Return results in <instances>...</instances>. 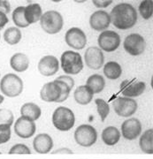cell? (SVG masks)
Instances as JSON below:
<instances>
[{"label":"cell","mask_w":153,"mask_h":159,"mask_svg":"<svg viewBox=\"0 0 153 159\" xmlns=\"http://www.w3.org/2000/svg\"><path fill=\"white\" fill-rule=\"evenodd\" d=\"M109 15L114 27L121 30L131 29L137 22V11L128 3H119L116 5Z\"/></svg>","instance_id":"cell-1"},{"label":"cell","mask_w":153,"mask_h":159,"mask_svg":"<svg viewBox=\"0 0 153 159\" xmlns=\"http://www.w3.org/2000/svg\"><path fill=\"white\" fill-rule=\"evenodd\" d=\"M70 91L65 82L55 80L44 85L40 91V97L47 102H62L67 99Z\"/></svg>","instance_id":"cell-2"},{"label":"cell","mask_w":153,"mask_h":159,"mask_svg":"<svg viewBox=\"0 0 153 159\" xmlns=\"http://www.w3.org/2000/svg\"><path fill=\"white\" fill-rule=\"evenodd\" d=\"M75 123V117L71 109L59 106L52 114V124L58 131L67 132L72 129Z\"/></svg>","instance_id":"cell-3"},{"label":"cell","mask_w":153,"mask_h":159,"mask_svg":"<svg viewBox=\"0 0 153 159\" xmlns=\"http://www.w3.org/2000/svg\"><path fill=\"white\" fill-rule=\"evenodd\" d=\"M42 29L50 34H55L60 32L64 25L62 15L57 11L51 10L45 11L40 19Z\"/></svg>","instance_id":"cell-4"},{"label":"cell","mask_w":153,"mask_h":159,"mask_svg":"<svg viewBox=\"0 0 153 159\" xmlns=\"http://www.w3.org/2000/svg\"><path fill=\"white\" fill-rule=\"evenodd\" d=\"M61 67L65 74L76 75L83 69V61L81 54L72 51H65L60 57Z\"/></svg>","instance_id":"cell-5"},{"label":"cell","mask_w":153,"mask_h":159,"mask_svg":"<svg viewBox=\"0 0 153 159\" xmlns=\"http://www.w3.org/2000/svg\"><path fill=\"white\" fill-rule=\"evenodd\" d=\"M0 89L6 97H18L23 91L22 80L14 74H6L0 81Z\"/></svg>","instance_id":"cell-6"},{"label":"cell","mask_w":153,"mask_h":159,"mask_svg":"<svg viewBox=\"0 0 153 159\" xmlns=\"http://www.w3.org/2000/svg\"><path fill=\"white\" fill-rule=\"evenodd\" d=\"M74 140L81 147H91L97 140V132L92 125H81L74 131Z\"/></svg>","instance_id":"cell-7"},{"label":"cell","mask_w":153,"mask_h":159,"mask_svg":"<svg viewBox=\"0 0 153 159\" xmlns=\"http://www.w3.org/2000/svg\"><path fill=\"white\" fill-rule=\"evenodd\" d=\"M113 107L117 115L123 118H128L136 112L137 102L133 98L118 97L113 102Z\"/></svg>","instance_id":"cell-8"},{"label":"cell","mask_w":153,"mask_h":159,"mask_svg":"<svg viewBox=\"0 0 153 159\" xmlns=\"http://www.w3.org/2000/svg\"><path fill=\"white\" fill-rule=\"evenodd\" d=\"M97 43L101 51L113 52L120 45V36L113 30H104L99 34Z\"/></svg>","instance_id":"cell-9"},{"label":"cell","mask_w":153,"mask_h":159,"mask_svg":"<svg viewBox=\"0 0 153 159\" xmlns=\"http://www.w3.org/2000/svg\"><path fill=\"white\" fill-rule=\"evenodd\" d=\"M123 47L131 56H139L145 51L146 42L141 34H130L125 38Z\"/></svg>","instance_id":"cell-10"},{"label":"cell","mask_w":153,"mask_h":159,"mask_svg":"<svg viewBox=\"0 0 153 159\" xmlns=\"http://www.w3.org/2000/svg\"><path fill=\"white\" fill-rule=\"evenodd\" d=\"M146 84L136 79L125 80L120 83V92L125 97L133 98L141 96L145 91Z\"/></svg>","instance_id":"cell-11"},{"label":"cell","mask_w":153,"mask_h":159,"mask_svg":"<svg viewBox=\"0 0 153 159\" xmlns=\"http://www.w3.org/2000/svg\"><path fill=\"white\" fill-rule=\"evenodd\" d=\"M65 41L68 46L74 50H82L87 43V36L79 28H72L67 31Z\"/></svg>","instance_id":"cell-12"},{"label":"cell","mask_w":153,"mask_h":159,"mask_svg":"<svg viewBox=\"0 0 153 159\" xmlns=\"http://www.w3.org/2000/svg\"><path fill=\"white\" fill-rule=\"evenodd\" d=\"M84 60L86 66L90 69L98 70L103 66L104 62V57L103 51L96 46L90 47L84 53Z\"/></svg>","instance_id":"cell-13"},{"label":"cell","mask_w":153,"mask_h":159,"mask_svg":"<svg viewBox=\"0 0 153 159\" xmlns=\"http://www.w3.org/2000/svg\"><path fill=\"white\" fill-rule=\"evenodd\" d=\"M35 131L36 125L35 124V121H32L22 116L20 117L14 124V132L16 135L22 139H28L32 137L35 134Z\"/></svg>","instance_id":"cell-14"},{"label":"cell","mask_w":153,"mask_h":159,"mask_svg":"<svg viewBox=\"0 0 153 159\" xmlns=\"http://www.w3.org/2000/svg\"><path fill=\"white\" fill-rule=\"evenodd\" d=\"M142 133V124L139 119L136 118L125 120L121 125V134L126 140H136Z\"/></svg>","instance_id":"cell-15"},{"label":"cell","mask_w":153,"mask_h":159,"mask_svg":"<svg viewBox=\"0 0 153 159\" xmlns=\"http://www.w3.org/2000/svg\"><path fill=\"white\" fill-rule=\"evenodd\" d=\"M59 69V63L56 57L54 56H44L39 60L38 70L40 74L44 76H52L58 73Z\"/></svg>","instance_id":"cell-16"},{"label":"cell","mask_w":153,"mask_h":159,"mask_svg":"<svg viewBox=\"0 0 153 159\" xmlns=\"http://www.w3.org/2000/svg\"><path fill=\"white\" fill-rule=\"evenodd\" d=\"M111 23L110 15L105 11H96L90 18V25L91 29L96 31H104L109 28Z\"/></svg>","instance_id":"cell-17"},{"label":"cell","mask_w":153,"mask_h":159,"mask_svg":"<svg viewBox=\"0 0 153 159\" xmlns=\"http://www.w3.org/2000/svg\"><path fill=\"white\" fill-rule=\"evenodd\" d=\"M33 147L35 152L39 154H47L51 152L53 148V141L49 134H40L33 141Z\"/></svg>","instance_id":"cell-18"},{"label":"cell","mask_w":153,"mask_h":159,"mask_svg":"<svg viewBox=\"0 0 153 159\" xmlns=\"http://www.w3.org/2000/svg\"><path fill=\"white\" fill-rule=\"evenodd\" d=\"M10 66L15 72L22 73L25 72L29 66V57L21 52L15 53L12 55L10 59Z\"/></svg>","instance_id":"cell-19"},{"label":"cell","mask_w":153,"mask_h":159,"mask_svg":"<svg viewBox=\"0 0 153 159\" xmlns=\"http://www.w3.org/2000/svg\"><path fill=\"white\" fill-rule=\"evenodd\" d=\"M94 93L86 85L79 86L74 93V100L81 105H87L92 101Z\"/></svg>","instance_id":"cell-20"},{"label":"cell","mask_w":153,"mask_h":159,"mask_svg":"<svg viewBox=\"0 0 153 159\" xmlns=\"http://www.w3.org/2000/svg\"><path fill=\"white\" fill-rule=\"evenodd\" d=\"M42 15H43V11L39 4H30L25 7L24 16L26 21L29 25L34 24L40 20Z\"/></svg>","instance_id":"cell-21"},{"label":"cell","mask_w":153,"mask_h":159,"mask_svg":"<svg viewBox=\"0 0 153 159\" xmlns=\"http://www.w3.org/2000/svg\"><path fill=\"white\" fill-rule=\"evenodd\" d=\"M102 140L107 146H114L120 139V132L115 126H107L102 132Z\"/></svg>","instance_id":"cell-22"},{"label":"cell","mask_w":153,"mask_h":159,"mask_svg":"<svg viewBox=\"0 0 153 159\" xmlns=\"http://www.w3.org/2000/svg\"><path fill=\"white\" fill-rule=\"evenodd\" d=\"M21 114L22 117L35 121L41 117L42 111L39 106L34 102H26L21 108Z\"/></svg>","instance_id":"cell-23"},{"label":"cell","mask_w":153,"mask_h":159,"mask_svg":"<svg viewBox=\"0 0 153 159\" xmlns=\"http://www.w3.org/2000/svg\"><path fill=\"white\" fill-rule=\"evenodd\" d=\"M86 86H88L94 94H98L104 90L105 87V80L100 74H92L87 80Z\"/></svg>","instance_id":"cell-24"},{"label":"cell","mask_w":153,"mask_h":159,"mask_svg":"<svg viewBox=\"0 0 153 159\" xmlns=\"http://www.w3.org/2000/svg\"><path fill=\"white\" fill-rule=\"evenodd\" d=\"M140 148L142 152L146 154H153V129L146 130L140 138Z\"/></svg>","instance_id":"cell-25"},{"label":"cell","mask_w":153,"mask_h":159,"mask_svg":"<svg viewBox=\"0 0 153 159\" xmlns=\"http://www.w3.org/2000/svg\"><path fill=\"white\" fill-rule=\"evenodd\" d=\"M104 74L109 80H117L122 74V68L119 63L110 61L104 66Z\"/></svg>","instance_id":"cell-26"},{"label":"cell","mask_w":153,"mask_h":159,"mask_svg":"<svg viewBox=\"0 0 153 159\" xmlns=\"http://www.w3.org/2000/svg\"><path fill=\"white\" fill-rule=\"evenodd\" d=\"M21 37L22 34L21 30L15 27H11L7 29L4 33V39L10 45H15L19 43L21 40Z\"/></svg>","instance_id":"cell-27"},{"label":"cell","mask_w":153,"mask_h":159,"mask_svg":"<svg viewBox=\"0 0 153 159\" xmlns=\"http://www.w3.org/2000/svg\"><path fill=\"white\" fill-rule=\"evenodd\" d=\"M24 11H25V6H19L17 8H15V10L12 12V21L18 28H27L29 26V23L25 20Z\"/></svg>","instance_id":"cell-28"},{"label":"cell","mask_w":153,"mask_h":159,"mask_svg":"<svg viewBox=\"0 0 153 159\" xmlns=\"http://www.w3.org/2000/svg\"><path fill=\"white\" fill-rule=\"evenodd\" d=\"M95 103L96 104L97 112L100 116L101 121L104 122L110 113V106H109L108 102H105L102 98H96L95 100Z\"/></svg>","instance_id":"cell-29"},{"label":"cell","mask_w":153,"mask_h":159,"mask_svg":"<svg viewBox=\"0 0 153 159\" xmlns=\"http://www.w3.org/2000/svg\"><path fill=\"white\" fill-rule=\"evenodd\" d=\"M139 12L144 20H150L152 17V1L151 0H144L140 3L139 6Z\"/></svg>","instance_id":"cell-30"},{"label":"cell","mask_w":153,"mask_h":159,"mask_svg":"<svg viewBox=\"0 0 153 159\" xmlns=\"http://www.w3.org/2000/svg\"><path fill=\"white\" fill-rule=\"evenodd\" d=\"M13 120L14 118L12 111L8 109H0V125H12L13 124Z\"/></svg>","instance_id":"cell-31"},{"label":"cell","mask_w":153,"mask_h":159,"mask_svg":"<svg viewBox=\"0 0 153 159\" xmlns=\"http://www.w3.org/2000/svg\"><path fill=\"white\" fill-rule=\"evenodd\" d=\"M11 138V125H0V144H4L9 142Z\"/></svg>","instance_id":"cell-32"},{"label":"cell","mask_w":153,"mask_h":159,"mask_svg":"<svg viewBox=\"0 0 153 159\" xmlns=\"http://www.w3.org/2000/svg\"><path fill=\"white\" fill-rule=\"evenodd\" d=\"M8 153L10 155H12V154H30L31 150L27 145H25L23 143H18L10 148Z\"/></svg>","instance_id":"cell-33"},{"label":"cell","mask_w":153,"mask_h":159,"mask_svg":"<svg viewBox=\"0 0 153 159\" xmlns=\"http://www.w3.org/2000/svg\"><path fill=\"white\" fill-rule=\"evenodd\" d=\"M58 80H61L63 82H65L67 85L69 87L70 89H72L74 86V80L71 77V76H68V75H61L59 77H58Z\"/></svg>","instance_id":"cell-34"},{"label":"cell","mask_w":153,"mask_h":159,"mask_svg":"<svg viewBox=\"0 0 153 159\" xmlns=\"http://www.w3.org/2000/svg\"><path fill=\"white\" fill-rule=\"evenodd\" d=\"M92 3L97 8H105L113 4L112 0H93Z\"/></svg>","instance_id":"cell-35"},{"label":"cell","mask_w":153,"mask_h":159,"mask_svg":"<svg viewBox=\"0 0 153 159\" xmlns=\"http://www.w3.org/2000/svg\"><path fill=\"white\" fill-rule=\"evenodd\" d=\"M11 11V6L10 3L6 0H0V12L7 14Z\"/></svg>","instance_id":"cell-36"},{"label":"cell","mask_w":153,"mask_h":159,"mask_svg":"<svg viewBox=\"0 0 153 159\" xmlns=\"http://www.w3.org/2000/svg\"><path fill=\"white\" fill-rule=\"evenodd\" d=\"M8 21H9V20L6 16V14L0 12V29H4V27L8 23Z\"/></svg>","instance_id":"cell-37"},{"label":"cell","mask_w":153,"mask_h":159,"mask_svg":"<svg viewBox=\"0 0 153 159\" xmlns=\"http://www.w3.org/2000/svg\"><path fill=\"white\" fill-rule=\"evenodd\" d=\"M74 152L69 149L67 148H58L56 150H54L53 152H51V154H73Z\"/></svg>","instance_id":"cell-38"},{"label":"cell","mask_w":153,"mask_h":159,"mask_svg":"<svg viewBox=\"0 0 153 159\" xmlns=\"http://www.w3.org/2000/svg\"><path fill=\"white\" fill-rule=\"evenodd\" d=\"M4 100H5V97H3V96H1V95H0V104H1L2 102H4Z\"/></svg>","instance_id":"cell-39"}]
</instances>
